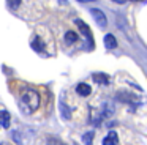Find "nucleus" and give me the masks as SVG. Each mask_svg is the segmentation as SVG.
<instances>
[{"label": "nucleus", "mask_w": 147, "mask_h": 145, "mask_svg": "<svg viewBox=\"0 0 147 145\" xmlns=\"http://www.w3.org/2000/svg\"><path fill=\"white\" fill-rule=\"evenodd\" d=\"M21 104H22L24 112H26V113H30V112H33V110H36V109H38V106H40L38 93L33 91V90L24 91L22 96H21Z\"/></svg>", "instance_id": "1"}, {"label": "nucleus", "mask_w": 147, "mask_h": 145, "mask_svg": "<svg viewBox=\"0 0 147 145\" xmlns=\"http://www.w3.org/2000/svg\"><path fill=\"white\" fill-rule=\"evenodd\" d=\"M74 24H76V27L79 28V30L82 32V35L86 36V40H87V49L92 50L93 46H95V43H93V36H92V32H90L89 25H87L86 22H82L81 19H76V21H74Z\"/></svg>", "instance_id": "2"}, {"label": "nucleus", "mask_w": 147, "mask_h": 145, "mask_svg": "<svg viewBox=\"0 0 147 145\" xmlns=\"http://www.w3.org/2000/svg\"><path fill=\"white\" fill-rule=\"evenodd\" d=\"M90 14H92V17L95 19V22L98 24V27L105 28L106 25H108V19H106L105 13L101 11V9H96V8H90Z\"/></svg>", "instance_id": "3"}, {"label": "nucleus", "mask_w": 147, "mask_h": 145, "mask_svg": "<svg viewBox=\"0 0 147 145\" xmlns=\"http://www.w3.org/2000/svg\"><path fill=\"white\" fill-rule=\"evenodd\" d=\"M30 46H32V49L36 50V52H43V50H45V43H43V40L38 36V35H35V36L32 38Z\"/></svg>", "instance_id": "4"}, {"label": "nucleus", "mask_w": 147, "mask_h": 145, "mask_svg": "<svg viewBox=\"0 0 147 145\" xmlns=\"http://www.w3.org/2000/svg\"><path fill=\"white\" fill-rule=\"evenodd\" d=\"M92 79L100 85H108L109 84V76L106 74V72H95V74H92Z\"/></svg>", "instance_id": "5"}, {"label": "nucleus", "mask_w": 147, "mask_h": 145, "mask_svg": "<svg viewBox=\"0 0 147 145\" xmlns=\"http://www.w3.org/2000/svg\"><path fill=\"white\" fill-rule=\"evenodd\" d=\"M119 144V137L115 131H109V134L103 139V145H117Z\"/></svg>", "instance_id": "6"}, {"label": "nucleus", "mask_w": 147, "mask_h": 145, "mask_svg": "<svg viewBox=\"0 0 147 145\" xmlns=\"http://www.w3.org/2000/svg\"><path fill=\"white\" fill-rule=\"evenodd\" d=\"M117 99L123 101V103H134L136 101V98H134V95L128 93V91H117Z\"/></svg>", "instance_id": "7"}, {"label": "nucleus", "mask_w": 147, "mask_h": 145, "mask_svg": "<svg viewBox=\"0 0 147 145\" xmlns=\"http://www.w3.org/2000/svg\"><path fill=\"white\" fill-rule=\"evenodd\" d=\"M76 91H78L79 96H89V95L92 93V88H90V85H87V84H79L76 87Z\"/></svg>", "instance_id": "8"}, {"label": "nucleus", "mask_w": 147, "mask_h": 145, "mask_svg": "<svg viewBox=\"0 0 147 145\" xmlns=\"http://www.w3.org/2000/svg\"><path fill=\"white\" fill-rule=\"evenodd\" d=\"M105 46L108 47V49H115L117 47V40L114 38V35L108 33L105 36Z\"/></svg>", "instance_id": "9"}, {"label": "nucleus", "mask_w": 147, "mask_h": 145, "mask_svg": "<svg viewBox=\"0 0 147 145\" xmlns=\"http://www.w3.org/2000/svg\"><path fill=\"white\" fill-rule=\"evenodd\" d=\"M10 113L7 110H0V126H3V128H8L10 126Z\"/></svg>", "instance_id": "10"}, {"label": "nucleus", "mask_w": 147, "mask_h": 145, "mask_svg": "<svg viewBox=\"0 0 147 145\" xmlns=\"http://www.w3.org/2000/svg\"><path fill=\"white\" fill-rule=\"evenodd\" d=\"M59 107H60V112H62V117H63L65 120H70L71 118V109L67 106V104L63 103V101H60V104H59Z\"/></svg>", "instance_id": "11"}, {"label": "nucleus", "mask_w": 147, "mask_h": 145, "mask_svg": "<svg viewBox=\"0 0 147 145\" xmlns=\"http://www.w3.org/2000/svg\"><path fill=\"white\" fill-rule=\"evenodd\" d=\"M78 41V35L74 32H67L65 33V43L67 44H71V43H76Z\"/></svg>", "instance_id": "12"}, {"label": "nucleus", "mask_w": 147, "mask_h": 145, "mask_svg": "<svg viewBox=\"0 0 147 145\" xmlns=\"http://www.w3.org/2000/svg\"><path fill=\"white\" fill-rule=\"evenodd\" d=\"M93 131H89V132H86V134L82 136V140H84V144L86 145H92V140H93Z\"/></svg>", "instance_id": "13"}, {"label": "nucleus", "mask_w": 147, "mask_h": 145, "mask_svg": "<svg viewBox=\"0 0 147 145\" xmlns=\"http://www.w3.org/2000/svg\"><path fill=\"white\" fill-rule=\"evenodd\" d=\"M8 2V6H10L11 9H18L21 5V0H7Z\"/></svg>", "instance_id": "14"}, {"label": "nucleus", "mask_w": 147, "mask_h": 145, "mask_svg": "<svg viewBox=\"0 0 147 145\" xmlns=\"http://www.w3.org/2000/svg\"><path fill=\"white\" fill-rule=\"evenodd\" d=\"M48 145H65V144H63V142H60V140H57V139H51Z\"/></svg>", "instance_id": "15"}, {"label": "nucleus", "mask_w": 147, "mask_h": 145, "mask_svg": "<svg viewBox=\"0 0 147 145\" xmlns=\"http://www.w3.org/2000/svg\"><path fill=\"white\" fill-rule=\"evenodd\" d=\"M112 2H115V3H119V5H122V3H125L127 0H112Z\"/></svg>", "instance_id": "16"}, {"label": "nucleus", "mask_w": 147, "mask_h": 145, "mask_svg": "<svg viewBox=\"0 0 147 145\" xmlns=\"http://www.w3.org/2000/svg\"><path fill=\"white\" fill-rule=\"evenodd\" d=\"M78 2H82V3H89V2H96V0H78Z\"/></svg>", "instance_id": "17"}, {"label": "nucleus", "mask_w": 147, "mask_h": 145, "mask_svg": "<svg viewBox=\"0 0 147 145\" xmlns=\"http://www.w3.org/2000/svg\"><path fill=\"white\" fill-rule=\"evenodd\" d=\"M131 2H142V0H131Z\"/></svg>", "instance_id": "18"}, {"label": "nucleus", "mask_w": 147, "mask_h": 145, "mask_svg": "<svg viewBox=\"0 0 147 145\" xmlns=\"http://www.w3.org/2000/svg\"><path fill=\"white\" fill-rule=\"evenodd\" d=\"M2 145H11V144H7V142H3V144H2Z\"/></svg>", "instance_id": "19"}]
</instances>
